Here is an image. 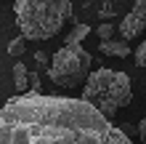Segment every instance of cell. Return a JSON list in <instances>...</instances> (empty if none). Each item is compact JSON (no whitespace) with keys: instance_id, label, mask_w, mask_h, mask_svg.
Returning a JSON list of instances; mask_svg holds the SVG:
<instances>
[{"instance_id":"cell-1","label":"cell","mask_w":146,"mask_h":144,"mask_svg":"<svg viewBox=\"0 0 146 144\" xmlns=\"http://www.w3.org/2000/svg\"><path fill=\"white\" fill-rule=\"evenodd\" d=\"M0 144H133L85 99L27 91L0 107Z\"/></svg>"},{"instance_id":"cell-15","label":"cell","mask_w":146,"mask_h":144,"mask_svg":"<svg viewBox=\"0 0 146 144\" xmlns=\"http://www.w3.org/2000/svg\"><path fill=\"white\" fill-rule=\"evenodd\" d=\"M122 131L127 133V136H133V133H138V128H133V125H127V123L122 125Z\"/></svg>"},{"instance_id":"cell-6","label":"cell","mask_w":146,"mask_h":144,"mask_svg":"<svg viewBox=\"0 0 146 144\" xmlns=\"http://www.w3.org/2000/svg\"><path fill=\"white\" fill-rule=\"evenodd\" d=\"M101 48V54H106V56H117V59H125V56H130L133 51H130V43L122 38V40H114V38H109V40H101L98 43Z\"/></svg>"},{"instance_id":"cell-8","label":"cell","mask_w":146,"mask_h":144,"mask_svg":"<svg viewBox=\"0 0 146 144\" xmlns=\"http://www.w3.org/2000/svg\"><path fill=\"white\" fill-rule=\"evenodd\" d=\"M88 35H90V27H88V24H74V27H72V32H69V35L64 38V43H66V46L82 43V40L88 38Z\"/></svg>"},{"instance_id":"cell-7","label":"cell","mask_w":146,"mask_h":144,"mask_svg":"<svg viewBox=\"0 0 146 144\" xmlns=\"http://www.w3.org/2000/svg\"><path fill=\"white\" fill-rule=\"evenodd\" d=\"M13 86H16L19 94H27V91H29V70L21 62L13 64Z\"/></svg>"},{"instance_id":"cell-11","label":"cell","mask_w":146,"mask_h":144,"mask_svg":"<svg viewBox=\"0 0 146 144\" xmlns=\"http://www.w3.org/2000/svg\"><path fill=\"white\" fill-rule=\"evenodd\" d=\"M133 62H135V67H141V70L146 67V40H143V43H141L138 48H135V54H133Z\"/></svg>"},{"instance_id":"cell-2","label":"cell","mask_w":146,"mask_h":144,"mask_svg":"<svg viewBox=\"0 0 146 144\" xmlns=\"http://www.w3.org/2000/svg\"><path fill=\"white\" fill-rule=\"evenodd\" d=\"M13 13L27 40H50L72 19V0H16Z\"/></svg>"},{"instance_id":"cell-14","label":"cell","mask_w":146,"mask_h":144,"mask_svg":"<svg viewBox=\"0 0 146 144\" xmlns=\"http://www.w3.org/2000/svg\"><path fill=\"white\" fill-rule=\"evenodd\" d=\"M35 62L37 64H45L48 62V54H45V51H37V54H35Z\"/></svg>"},{"instance_id":"cell-12","label":"cell","mask_w":146,"mask_h":144,"mask_svg":"<svg viewBox=\"0 0 146 144\" xmlns=\"http://www.w3.org/2000/svg\"><path fill=\"white\" fill-rule=\"evenodd\" d=\"M29 91H40V75L29 72Z\"/></svg>"},{"instance_id":"cell-9","label":"cell","mask_w":146,"mask_h":144,"mask_svg":"<svg viewBox=\"0 0 146 144\" xmlns=\"http://www.w3.org/2000/svg\"><path fill=\"white\" fill-rule=\"evenodd\" d=\"M24 51H27V38H24V35L21 38H13L11 43H8V56H16V59H19Z\"/></svg>"},{"instance_id":"cell-4","label":"cell","mask_w":146,"mask_h":144,"mask_svg":"<svg viewBox=\"0 0 146 144\" xmlns=\"http://www.w3.org/2000/svg\"><path fill=\"white\" fill-rule=\"evenodd\" d=\"M90 67H93V56L85 51L80 43L74 46H61L50 56V64H48V78L56 83L58 88L64 91H72V88H80L90 75Z\"/></svg>"},{"instance_id":"cell-3","label":"cell","mask_w":146,"mask_h":144,"mask_svg":"<svg viewBox=\"0 0 146 144\" xmlns=\"http://www.w3.org/2000/svg\"><path fill=\"white\" fill-rule=\"evenodd\" d=\"M82 99L90 101L98 112H104L109 120H114V115L122 107L130 104L133 99V86H130V75L117 72V70H96L88 75V80L82 83Z\"/></svg>"},{"instance_id":"cell-5","label":"cell","mask_w":146,"mask_h":144,"mask_svg":"<svg viewBox=\"0 0 146 144\" xmlns=\"http://www.w3.org/2000/svg\"><path fill=\"white\" fill-rule=\"evenodd\" d=\"M143 29H146V5H138V3H135L133 11L125 13L122 24H119V32H122L125 40H133V38H138Z\"/></svg>"},{"instance_id":"cell-16","label":"cell","mask_w":146,"mask_h":144,"mask_svg":"<svg viewBox=\"0 0 146 144\" xmlns=\"http://www.w3.org/2000/svg\"><path fill=\"white\" fill-rule=\"evenodd\" d=\"M135 3H138V5H146V0H135Z\"/></svg>"},{"instance_id":"cell-13","label":"cell","mask_w":146,"mask_h":144,"mask_svg":"<svg viewBox=\"0 0 146 144\" xmlns=\"http://www.w3.org/2000/svg\"><path fill=\"white\" fill-rule=\"evenodd\" d=\"M138 139H141V141L146 144V117H143V120L138 123Z\"/></svg>"},{"instance_id":"cell-10","label":"cell","mask_w":146,"mask_h":144,"mask_svg":"<svg viewBox=\"0 0 146 144\" xmlns=\"http://www.w3.org/2000/svg\"><path fill=\"white\" fill-rule=\"evenodd\" d=\"M96 35H98L101 40H109V38H114V24H111V21H101V27L96 29Z\"/></svg>"}]
</instances>
